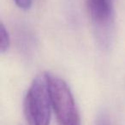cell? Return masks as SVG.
Here are the masks:
<instances>
[{
	"instance_id": "1",
	"label": "cell",
	"mask_w": 125,
	"mask_h": 125,
	"mask_svg": "<svg viewBox=\"0 0 125 125\" xmlns=\"http://www.w3.org/2000/svg\"><path fill=\"white\" fill-rule=\"evenodd\" d=\"M52 107L59 125H82L81 117L70 87L60 77L46 72Z\"/></svg>"
},
{
	"instance_id": "2",
	"label": "cell",
	"mask_w": 125,
	"mask_h": 125,
	"mask_svg": "<svg viewBox=\"0 0 125 125\" xmlns=\"http://www.w3.org/2000/svg\"><path fill=\"white\" fill-rule=\"evenodd\" d=\"M52 102L45 74L33 79L24 99V114L28 125H50Z\"/></svg>"
},
{
	"instance_id": "3",
	"label": "cell",
	"mask_w": 125,
	"mask_h": 125,
	"mask_svg": "<svg viewBox=\"0 0 125 125\" xmlns=\"http://www.w3.org/2000/svg\"><path fill=\"white\" fill-rule=\"evenodd\" d=\"M86 8L99 41L106 45L113 26V9L109 0H85Z\"/></svg>"
},
{
	"instance_id": "4",
	"label": "cell",
	"mask_w": 125,
	"mask_h": 125,
	"mask_svg": "<svg viewBox=\"0 0 125 125\" xmlns=\"http://www.w3.org/2000/svg\"><path fill=\"white\" fill-rule=\"evenodd\" d=\"M10 45V38L8 33V30L6 29L4 23H1L0 25V51L1 53H4L7 52L8 49Z\"/></svg>"
},
{
	"instance_id": "5",
	"label": "cell",
	"mask_w": 125,
	"mask_h": 125,
	"mask_svg": "<svg viewBox=\"0 0 125 125\" xmlns=\"http://www.w3.org/2000/svg\"><path fill=\"white\" fill-rule=\"evenodd\" d=\"M16 4L23 10H28L32 7L33 0H14Z\"/></svg>"
},
{
	"instance_id": "6",
	"label": "cell",
	"mask_w": 125,
	"mask_h": 125,
	"mask_svg": "<svg viewBox=\"0 0 125 125\" xmlns=\"http://www.w3.org/2000/svg\"><path fill=\"white\" fill-rule=\"evenodd\" d=\"M95 125H111V121L106 114L102 113L97 117L95 122Z\"/></svg>"
}]
</instances>
